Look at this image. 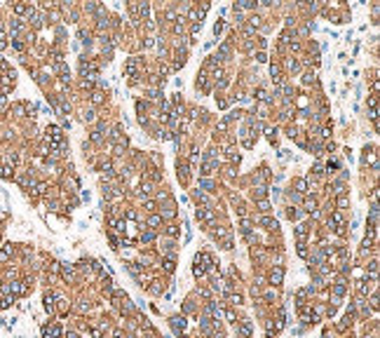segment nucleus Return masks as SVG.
Returning <instances> with one entry per match:
<instances>
[{"label":"nucleus","mask_w":380,"mask_h":338,"mask_svg":"<svg viewBox=\"0 0 380 338\" xmlns=\"http://www.w3.org/2000/svg\"><path fill=\"white\" fill-rule=\"evenodd\" d=\"M298 254H301V256H308V249H305V244H303V242L298 244Z\"/></svg>","instance_id":"nucleus-22"},{"label":"nucleus","mask_w":380,"mask_h":338,"mask_svg":"<svg viewBox=\"0 0 380 338\" xmlns=\"http://www.w3.org/2000/svg\"><path fill=\"white\" fill-rule=\"evenodd\" d=\"M258 209H261V211H267V209H270V204H267L265 200H261V202H258Z\"/></svg>","instance_id":"nucleus-20"},{"label":"nucleus","mask_w":380,"mask_h":338,"mask_svg":"<svg viewBox=\"0 0 380 338\" xmlns=\"http://www.w3.org/2000/svg\"><path fill=\"white\" fill-rule=\"evenodd\" d=\"M85 120H89V122H92V120H94V110H87V113H85Z\"/></svg>","instance_id":"nucleus-25"},{"label":"nucleus","mask_w":380,"mask_h":338,"mask_svg":"<svg viewBox=\"0 0 380 338\" xmlns=\"http://www.w3.org/2000/svg\"><path fill=\"white\" fill-rule=\"evenodd\" d=\"M239 333H242L244 338L251 336V322H242V324H239Z\"/></svg>","instance_id":"nucleus-3"},{"label":"nucleus","mask_w":380,"mask_h":338,"mask_svg":"<svg viewBox=\"0 0 380 338\" xmlns=\"http://www.w3.org/2000/svg\"><path fill=\"white\" fill-rule=\"evenodd\" d=\"M160 223H162L160 216H150V218H148V225H160Z\"/></svg>","instance_id":"nucleus-17"},{"label":"nucleus","mask_w":380,"mask_h":338,"mask_svg":"<svg viewBox=\"0 0 380 338\" xmlns=\"http://www.w3.org/2000/svg\"><path fill=\"white\" fill-rule=\"evenodd\" d=\"M193 272H195V277H204V268L200 265V263H197V265H195V270H193Z\"/></svg>","instance_id":"nucleus-16"},{"label":"nucleus","mask_w":380,"mask_h":338,"mask_svg":"<svg viewBox=\"0 0 380 338\" xmlns=\"http://www.w3.org/2000/svg\"><path fill=\"white\" fill-rule=\"evenodd\" d=\"M92 101H94V103H101V101H103V94H101V92H94V94H92Z\"/></svg>","instance_id":"nucleus-11"},{"label":"nucleus","mask_w":380,"mask_h":338,"mask_svg":"<svg viewBox=\"0 0 380 338\" xmlns=\"http://www.w3.org/2000/svg\"><path fill=\"white\" fill-rule=\"evenodd\" d=\"M45 310H47V312H54V294H47V296H45Z\"/></svg>","instance_id":"nucleus-4"},{"label":"nucleus","mask_w":380,"mask_h":338,"mask_svg":"<svg viewBox=\"0 0 380 338\" xmlns=\"http://www.w3.org/2000/svg\"><path fill=\"white\" fill-rule=\"evenodd\" d=\"M357 289H359V294H362V296L368 294V286H366V282H359V286H357Z\"/></svg>","instance_id":"nucleus-12"},{"label":"nucleus","mask_w":380,"mask_h":338,"mask_svg":"<svg viewBox=\"0 0 380 338\" xmlns=\"http://www.w3.org/2000/svg\"><path fill=\"white\" fill-rule=\"evenodd\" d=\"M263 195H265V188H263V186H258L256 190H254V197H263Z\"/></svg>","instance_id":"nucleus-18"},{"label":"nucleus","mask_w":380,"mask_h":338,"mask_svg":"<svg viewBox=\"0 0 380 338\" xmlns=\"http://www.w3.org/2000/svg\"><path fill=\"white\" fill-rule=\"evenodd\" d=\"M296 235H298V240H305V235H308V225H298V228H296Z\"/></svg>","instance_id":"nucleus-7"},{"label":"nucleus","mask_w":380,"mask_h":338,"mask_svg":"<svg viewBox=\"0 0 380 338\" xmlns=\"http://www.w3.org/2000/svg\"><path fill=\"white\" fill-rule=\"evenodd\" d=\"M186 317H171V329L176 331V333H181V331L186 329Z\"/></svg>","instance_id":"nucleus-1"},{"label":"nucleus","mask_w":380,"mask_h":338,"mask_svg":"<svg viewBox=\"0 0 380 338\" xmlns=\"http://www.w3.org/2000/svg\"><path fill=\"white\" fill-rule=\"evenodd\" d=\"M200 183H202V188H211V186H214L211 181H207V178H202V181H200Z\"/></svg>","instance_id":"nucleus-26"},{"label":"nucleus","mask_w":380,"mask_h":338,"mask_svg":"<svg viewBox=\"0 0 380 338\" xmlns=\"http://www.w3.org/2000/svg\"><path fill=\"white\" fill-rule=\"evenodd\" d=\"M214 31H216V35H218V33H221V31H223V24H221V21H218V24L214 26Z\"/></svg>","instance_id":"nucleus-29"},{"label":"nucleus","mask_w":380,"mask_h":338,"mask_svg":"<svg viewBox=\"0 0 380 338\" xmlns=\"http://www.w3.org/2000/svg\"><path fill=\"white\" fill-rule=\"evenodd\" d=\"M73 275H75V270H73V265H68V263H66V265H63V277H66V279H71Z\"/></svg>","instance_id":"nucleus-8"},{"label":"nucleus","mask_w":380,"mask_h":338,"mask_svg":"<svg viewBox=\"0 0 380 338\" xmlns=\"http://www.w3.org/2000/svg\"><path fill=\"white\" fill-rule=\"evenodd\" d=\"M9 28H12V33H19V31H21V24H19V19H14Z\"/></svg>","instance_id":"nucleus-14"},{"label":"nucleus","mask_w":380,"mask_h":338,"mask_svg":"<svg viewBox=\"0 0 380 338\" xmlns=\"http://www.w3.org/2000/svg\"><path fill=\"white\" fill-rule=\"evenodd\" d=\"M282 277H284V270L282 268H274L272 275H270V282H272V284H282Z\"/></svg>","instance_id":"nucleus-2"},{"label":"nucleus","mask_w":380,"mask_h":338,"mask_svg":"<svg viewBox=\"0 0 380 338\" xmlns=\"http://www.w3.org/2000/svg\"><path fill=\"white\" fill-rule=\"evenodd\" d=\"M153 237H155V235H153V232H146V235H143V242H150Z\"/></svg>","instance_id":"nucleus-28"},{"label":"nucleus","mask_w":380,"mask_h":338,"mask_svg":"<svg viewBox=\"0 0 380 338\" xmlns=\"http://www.w3.org/2000/svg\"><path fill=\"white\" fill-rule=\"evenodd\" d=\"M9 254H12V244H5V247H2V251H0V261H7Z\"/></svg>","instance_id":"nucleus-5"},{"label":"nucleus","mask_w":380,"mask_h":338,"mask_svg":"<svg viewBox=\"0 0 380 338\" xmlns=\"http://www.w3.org/2000/svg\"><path fill=\"white\" fill-rule=\"evenodd\" d=\"M296 186H298V190H305V188H308V183L301 178V181H296Z\"/></svg>","instance_id":"nucleus-23"},{"label":"nucleus","mask_w":380,"mask_h":338,"mask_svg":"<svg viewBox=\"0 0 380 338\" xmlns=\"http://www.w3.org/2000/svg\"><path fill=\"white\" fill-rule=\"evenodd\" d=\"M0 176L9 178V176H12V169H9V167H0Z\"/></svg>","instance_id":"nucleus-13"},{"label":"nucleus","mask_w":380,"mask_h":338,"mask_svg":"<svg viewBox=\"0 0 380 338\" xmlns=\"http://www.w3.org/2000/svg\"><path fill=\"white\" fill-rule=\"evenodd\" d=\"M333 291H336V296L340 298V296L345 294V286H343V284H336V289H333Z\"/></svg>","instance_id":"nucleus-19"},{"label":"nucleus","mask_w":380,"mask_h":338,"mask_svg":"<svg viewBox=\"0 0 380 338\" xmlns=\"http://www.w3.org/2000/svg\"><path fill=\"white\" fill-rule=\"evenodd\" d=\"M230 303H242V296H239V294H237V296L232 294V296H230Z\"/></svg>","instance_id":"nucleus-24"},{"label":"nucleus","mask_w":380,"mask_h":338,"mask_svg":"<svg viewBox=\"0 0 380 338\" xmlns=\"http://www.w3.org/2000/svg\"><path fill=\"white\" fill-rule=\"evenodd\" d=\"M14 12H17V14H24V12H28V7H26V5H21V2H19V5H14Z\"/></svg>","instance_id":"nucleus-15"},{"label":"nucleus","mask_w":380,"mask_h":338,"mask_svg":"<svg viewBox=\"0 0 380 338\" xmlns=\"http://www.w3.org/2000/svg\"><path fill=\"white\" fill-rule=\"evenodd\" d=\"M225 317H228V322H235V312L228 310V312H225Z\"/></svg>","instance_id":"nucleus-27"},{"label":"nucleus","mask_w":380,"mask_h":338,"mask_svg":"<svg viewBox=\"0 0 380 338\" xmlns=\"http://www.w3.org/2000/svg\"><path fill=\"white\" fill-rule=\"evenodd\" d=\"M113 225H115V230H117V232H124V228H127L124 221H113Z\"/></svg>","instance_id":"nucleus-10"},{"label":"nucleus","mask_w":380,"mask_h":338,"mask_svg":"<svg viewBox=\"0 0 380 338\" xmlns=\"http://www.w3.org/2000/svg\"><path fill=\"white\" fill-rule=\"evenodd\" d=\"M261 223L267 225V228H277V221H272V218H261Z\"/></svg>","instance_id":"nucleus-9"},{"label":"nucleus","mask_w":380,"mask_h":338,"mask_svg":"<svg viewBox=\"0 0 380 338\" xmlns=\"http://www.w3.org/2000/svg\"><path fill=\"white\" fill-rule=\"evenodd\" d=\"M9 291H12V294H24V289H21V282H12V284H9Z\"/></svg>","instance_id":"nucleus-6"},{"label":"nucleus","mask_w":380,"mask_h":338,"mask_svg":"<svg viewBox=\"0 0 380 338\" xmlns=\"http://www.w3.org/2000/svg\"><path fill=\"white\" fill-rule=\"evenodd\" d=\"M164 270H167V272H174V261H171V258L164 263Z\"/></svg>","instance_id":"nucleus-21"},{"label":"nucleus","mask_w":380,"mask_h":338,"mask_svg":"<svg viewBox=\"0 0 380 338\" xmlns=\"http://www.w3.org/2000/svg\"><path fill=\"white\" fill-rule=\"evenodd\" d=\"M5 47H7V40H5V38L0 35V49H5Z\"/></svg>","instance_id":"nucleus-30"}]
</instances>
